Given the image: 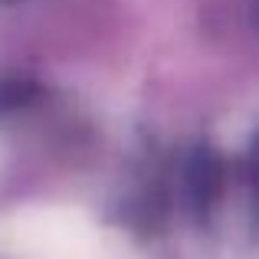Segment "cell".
Listing matches in <instances>:
<instances>
[{
  "mask_svg": "<svg viewBox=\"0 0 259 259\" xmlns=\"http://www.w3.org/2000/svg\"><path fill=\"white\" fill-rule=\"evenodd\" d=\"M184 194L197 213H210L223 194V161L210 148H197L184 167Z\"/></svg>",
  "mask_w": 259,
  "mask_h": 259,
  "instance_id": "cell-1",
  "label": "cell"
},
{
  "mask_svg": "<svg viewBox=\"0 0 259 259\" xmlns=\"http://www.w3.org/2000/svg\"><path fill=\"white\" fill-rule=\"evenodd\" d=\"M253 187H256V197H259V135L253 141Z\"/></svg>",
  "mask_w": 259,
  "mask_h": 259,
  "instance_id": "cell-2",
  "label": "cell"
}]
</instances>
